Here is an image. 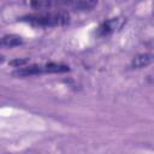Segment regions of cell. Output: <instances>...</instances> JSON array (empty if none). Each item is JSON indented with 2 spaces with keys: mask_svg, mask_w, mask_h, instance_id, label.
I'll use <instances>...</instances> for the list:
<instances>
[{
  "mask_svg": "<svg viewBox=\"0 0 154 154\" xmlns=\"http://www.w3.org/2000/svg\"><path fill=\"white\" fill-rule=\"evenodd\" d=\"M19 22L28 23L32 26L42 28H53L63 26L70 23V14L64 10L57 11H40L38 13H31L18 18Z\"/></svg>",
  "mask_w": 154,
  "mask_h": 154,
  "instance_id": "obj_1",
  "label": "cell"
},
{
  "mask_svg": "<svg viewBox=\"0 0 154 154\" xmlns=\"http://www.w3.org/2000/svg\"><path fill=\"white\" fill-rule=\"evenodd\" d=\"M69 71H70V67L67 65L58 64V63H47V64H40V65L35 64V65L17 67L12 72V76L28 77V76L41 75V73H64V72H69Z\"/></svg>",
  "mask_w": 154,
  "mask_h": 154,
  "instance_id": "obj_2",
  "label": "cell"
},
{
  "mask_svg": "<svg viewBox=\"0 0 154 154\" xmlns=\"http://www.w3.org/2000/svg\"><path fill=\"white\" fill-rule=\"evenodd\" d=\"M125 23V19L122 17H116V18H109L105 22H102L95 30L96 37H106L113 34L114 31L119 30Z\"/></svg>",
  "mask_w": 154,
  "mask_h": 154,
  "instance_id": "obj_3",
  "label": "cell"
},
{
  "mask_svg": "<svg viewBox=\"0 0 154 154\" xmlns=\"http://www.w3.org/2000/svg\"><path fill=\"white\" fill-rule=\"evenodd\" d=\"M154 61V54L146 52V53H141L137 54L136 57L132 58L131 63H130V67L131 69H142L146 67L148 65H150Z\"/></svg>",
  "mask_w": 154,
  "mask_h": 154,
  "instance_id": "obj_4",
  "label": "cell"
},
{
  "mask_svg": "<svg viewBox=\"0 0 154 154\" xmlns=\"http://www.w3.org/2000/svg\"><path fill=\"white\" fill-rule=\"evenodd\" d=\"M22 43H23L22 37L18 36V35H13V34L5 35V36H2V38H1V45H2V47L12 48V47L19 46V45H22Z\"/></svg>",
  "mask_w": 154,
  "mask_h": 154,
  "instance_id": "obj_5",
  "label": "cell"
},
{
  "mask_svg": "<svg viewBox=\"0 0 154 154\" xmlns=\"http://www.w3.org/2000/svg\"><path fill=\"white\" fill-rule=\"evenodd\" d=\"M30 6L37 11H47L52 8V0H30Z\"/></svg>",
  "mask_w": 154,
  "mask_h": 154,
  "instance_id": "obj_6",
  "label": "cell"
},
{
  "mask_svg": "<svg viewBox=\"0 0 154 154\" xmlns=\"http://www.w3.org/2000/svg\"><path fill=\"white\" fill-rule=\"evenodd\" d=\"M28 61H29L28 58H25V59H19V58H17V59L11 60V61H10V65L13 66V67H22V66H25Z\"/></svg>",
  "mask_w": 154,
  "mask_h": 154,
  "instance_id": "obj_7",
  "label": "cell"
}]
</instances>
